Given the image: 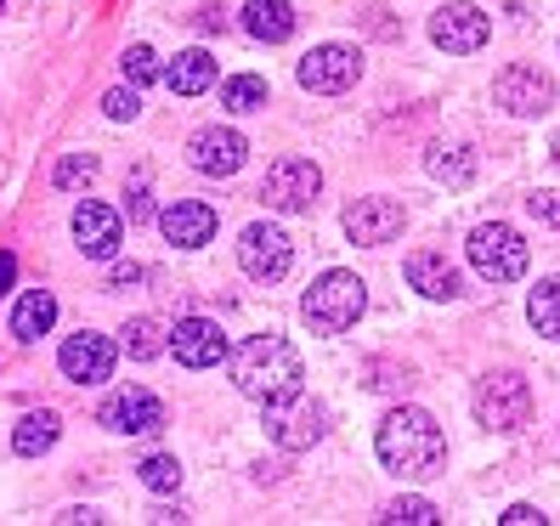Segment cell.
<instances>
[{
    "instance_id": "74e56055",
    "label": "cell",
    "mask_w": 560,
    "mask_h": 526,
    "mask_svg": "<svg viewBox=\"0 0 560 526\" xmlns=\"http://www.w3.org/2000/svg\"><path fill=\"white\" fill-rule=\"evenodd\" d=\"M221 23H226V12H215V7H205V12H199V28H205V35H215Z\"/></svg>"
},
{
    "instance_id": "44dd1931",
    "label": "cell",
    "mask_w": 560,
    "mask_h": 526,
    "mask_svg": "<svg viewBox=\"0 0 560 526\" xmlns=\"http://www.w3.org/2000/svg\"><path fill=\"white\" fill-rule=\"evenodd\" d=\"M51 323H57V301H51V289H28L23 301L12 306V335L23 346H35L40 335H51Z\"/></svg>"
},
{
    "instance_id": "e575fe53",
    "label": "cell",
    "mask_w": 560,
    "mask_h": 526,
    "mask_svg": "<svg viewBox=\"0 0 560 526\" xmlns=\"http://www.w3.org/2000/svg\"><path fill=\"white\" fill-rule=\"evenodd\" d=\"M125 210H130V221H148V187H130L125 192Z\"/></svg>"
},
{
    "instance_id": "f35d334b",
    "label": "cell",
    "mask_w": 560,
    "mask_h": 526,
    "mask_svg": "<svg viewBox=\"0 0 560 526\" xmlns=\"http://www.w3.org/2000/svg\"><path fill=\"white\" fill-rule=\"evenodd\" d=\"M57 521H62V526H74V521H103V515H96V510H62Z\"/></svg>"
},
{
    "instance_id": "5b68a950",
    "label": "cell",
    "mask_w": 560,
    "mask_h": 526,
    "mask_svg": "<svg viewBox=\"0 0 560 526\" xmlns=\"http://www.w3.org/2000/svg\"><path fill=\"white\" fill-rule=\"evenodd\" d=\"M526 413H533V390L521 374H487L476 390V419L487 431H521Z\"/></svg>"
},
{
    "instance_id": "3957f363",
    "label": "cell",
    "mask_w": 560,
    "mask_h": 526,
    "mask_svg": "<svg viewBox=\"0 0 560 526\" xmlns=\"http://www.w3.org/2000/svg\"><path fill=\"white\" fill-rule=\"evenodd\" d=\"M362 306H369V283H362L357 272H323L312 289H306V323L317 328V335H346V328L362 317Z\"/></svg>"
},
{
    "instance_id": "603a6c76",
    "label": "cell",
    "mask_w": 560,
    "mask_h": 526,
    "mask_svg": "<svg viewBox=\"0 0 560 526\" xmlns=\"http://www.w3.org/2000/svg\"><path fill=\"white\" fill-rule=\"evenodd\" d=\"M526 317L544 340H560V278H544L533 294H526Z\"/></svg>"
},
{
    "instance_id": "7a4b0ae2",
    "label": "cell",
    "mask_w": 560,
    "mask_h": 526,
    "mask_svg": "<svg viewBox=\"0 0 560 526\" xmlns=\"http://www.w3.org/2000/svg\"><path fill=\"white\" fill-rule=\"evenodd\" d=\"M301 379H306V363H301V351H294L283 335H255L233 356V385L260 408L294 402L301 397Z\"/></svg>"
},
{
    "instance_id": "9a60e30c",
    "label": "cell",
    "mask_w": 560,
    "mask_h": 526,
    "mask_svg": "<svg viewBox=\"0 0 560 526\" xmlns=\"http://www.w3.org/2000/svg\"><path fill=\"white\" fill-rule=\"evenodd\" d=\"M171 351H176V363H187V369H215L226 356V335H221V323H210V317H182L176 335H171Z\"/></svg>"
},
{
    "instance_id": "52a82bcc",
    "label": "cell",
    "mask_w": 560,
    "mask_h": 526,
    "mask_svg": "<svg viewBox=\"0 0 560 526\" xmlns=\"http://www.w3.org/2000/svg\"><path fill=\"white\" fill-rule=\"evenodd\" d=\"M289 238L278 233L272 221H255V226H244V238H238V267L255 278V283H278L283 272H289Z\"/></svg>"
},
{
    "instance_id": "d6a6232c",
    "label": "cell",
    "mask_w": 560,
    "mask_h": 526,
    "mask_svg": "<svg viewBox=\"0 0 560 526\" xmlns=\"http://www.w3.org/2000/svg\"><path fill=\"white\" fill-rule=\"evenodd\" d=\"M526 210H533L538 221H549V226H560V192H533V199H526Z\"/></svg>"
},
{
    "instance_id": "7402d4cb",
    "label": "cell",
    "mask_w": 560,
    "mask_h": 526,
    "mask_svg": "<svg viewBox=\"0 0 560 526\" xmlns=\"http://www.w3.org/2000/svg\"><path fill=\"white\" fill-rule=\"evenodd\" d=\"M164 85H171L176 96H199V91H210V85H215V57L199 51V46L182 51L171 69H164Z\"/></svg>"
},
{
    "instance_id": "ffe728a7",
    "label": "cell",
    "mask_w": 560,
    "mask_h": 526,
    "mask_svg": "<svg viewBox=\"0 0 560 526\" xmlns=\"http://www.w3.org/2000/svg\"><path fill=\"white\" fill-rule=\"evenodd\" d=\"M244 28H249V40L283 46L294 35V7L289 0H244Z\"/></svg>"
},
{
    "instance_id": "2e32d148",
    "label": "cell",
    "mask_w": 560,
    "mask_h": 526,
    "mask_svg": "<svg viewBox=\"0 0 560 526\" xmlns=\"http://www.w3.org/2000/svg\"><path fill=\"white\" fill-rule=\"evenodd\" d=\"M114 340L108 335H74L69 346H62V356H57V363H62V374H69L74 385H103L108 374H114Z\"/></svg>"
},
{
    "instance_id": "277c9868",
    "label": "cell",
    "mask_w": 560,
    "mask_h": 526,
    "mask_svg": "<svg viewBox=\"0 0 560 526\" xmlns=\"http://www.w3.org/2000/svg\"><path fill=\"white\" fill-rule=\"evenodd\" d=\"M470 267L487 278V283H515L526 272V238L504 221H487L470 233Z\"/></svg>"
},
{
    "instance_id": "1f68e13d",
    "label": "cell",
    "mask_w": 560,
    "mask_h": 526,
    "mask_svg": "<svg viewBox=\"0 0 560 526\" xmlns=\"http://www.w3.org/2000/svg\"><path fill=\"white\" fill-rule=\"evenodd\" d=\"M103 108H108V119H137V114H142L137 91H108V96H103Z\"/></svg>"
},
{
    "instance_id": "8d00e7d4",
    "label": "cell",
    "mask_w": 560,
    "mask_h": 526,
    "mask_svg": "<svg viewBox=\"0 0 560 526\" xmlns=\"http://www.w3.org/2000/svg\"><path fill=\"white\" fill-rule=\"evenodd\" d=\"M142 278H148L142 267H119V272H114V289H130V283H142Z\"/></svg>"
},
{
    "instance_id": "d4e9b609",
    "label": "cell",
    "mask_w": 560,
    "mask_h": 526,
    "mask_svg": "<svg viewBox=\"0 0 560 526\" xmlns=\"http://www.w3.org/2000/svg\"><path fill=\"white\" fill-rule=\"evenodd\" d=\"M424 171H431L436 182L465 187V182L476 176V159H470V148H447V142H436V148H431V159H424Z\"/></svg>"
},
{
    "instance_id": "4dcf8cb0",
    "label": "cell",
    "mask_w": 560,
    "mask_h": 526,
    "mask_svg": "<svg viewBox=\"0 0 560 526\" xmlns=\"http://www.w3.org/2000/svg\"><path fill=\"white\" fill-rule=\"evenodd\" d=\"M91 176H96V159H91V153H74V159L57 164L51 182H57V187H80V182H91Z\"/></svg>"
},
{
    "instance_id": "8fae6325",
    "label": "cell",
    "mask_w": 560,
    "mask_h": 526,
    "mask_svg": "<svg viewBox=\"0 0 560 526\" xmlns=\"http://www.w3.org/2000/svg\"><path fill=\"white\" fill-rule=\"evenodd\" d=\"M267 431H272L278 447L301 453V447L323 442V431H328V408H323V402H301V397H294V408H289V402H272V408H267Z\"/></svg>"
},
{
    "instance_id": "cb8c5ba5",
    "label": "cell",
    "mask_w": 560,
    "mask_h": 526,
    "mask_svg": "<svg viewBox=\"0 0 560 526\" xmlns=\"http://www.w3.org/2000/svg\"><path fill=\"white\" fill-rule=\"evenodd\" d=\"M51 442H57V413H46V408H40V413H23V419H18V431H12V447H18L23 458L46 453Z\"/></svg>"
},
{
    "instance_id": "83f0119b",
    "label": "cell",
    "mask_w": 560,
    "mask_h": 526,
    "mask_svg": "<svg viewBox=\"0 0 560 526\" xmlns=\"http://www.w3.org/2000/svg\"><path fill=\"white\" fill-rule=\"evenodd\" d=\"M380 521H390V526H436L442 510H436L431 499H397V504H385Z\"/></svg>"
},
{
    "instance_id": "30bf717a",
    "label": "cell",
    "mask_w": 560,
    "mask_h": 526,
    "mask_svg": "<svg viewBox=\"0 0 560 526\" xmlns=\"http://www.w3.org/2000/svg\"><path fill=\"white\" fill-rule=\"evenodd\" d=\"M96 419H103L108 431H119V436H153L159 424H164V402L153 397V390L130 385V390H114Z\"/></svg>"
},
{
    "instance_id": "836d02e7",
    "label": "cell",
    "mask_w": 560,
    "mask_h": 526,
    "mask_svg": "<svg viewBox=\"0 0 560 526\" xmlns=\"http://www.w3.org/2000/svg\"><path fill=\"white\" fill-rule=\"evenodd\" d=\"M499 521H504V526H544V515H538L533 504H515V510H504Z\"/></svg>"
},
{
    "instance_id": "4316f807",
    "label": "cell",
    "mask_w": 560,
    "mask_h": 526,
    "mask_svg": "<svg viewBox=\"0 0 560 526\" xmlns=\"http://www.w3.org/2000/svg\"><path fill=\"white\" fill-rule=\"evenodd\" d=\"M125 351L137 356V363H148V356L164 351V328L153 317H137V323H125Z\"/></svg>"
},
{
    "instance_id": "e0dca14e",
    "label": "cell",
    "mask_w": 560,
    "mask_h": 526,
    "mask_svg": "<svg viewBox=\"0 0 560 526\" xmlns=\"http://www.w3.org/2000/svg\"><path fill=\"white\" fill-rule=\"evenodd\" d=\"M159 226H164V238H171L176 249H205L215 238V210L205 199H176V204H164Z\"/></svg>"
},
{
    "instance_id": "484cf974",
    "label": "cell",
    "mask_w": 560,
    "mask_h": 526,
    "mask_svg": "<svg viewBox=\"0 0 560 526\" xmlns=\"http://www.w3.org/2000/svg\"><path fill=\"white\" fill-rule=\"evenodd\" d=\"M221 108H233V114L267 108V80H260V74H233V80L221 85Z\"/></svg>"
},
{
    "instance_id": "9c48e42d",
    "label": "cell",
    "mask_w": 560,
    "mask_h": 526,
    "mask_svg": "<svg viewBox=\"0 0 560 526\" xmlns=\"http://www.w3.org/2000/svg\"><path fill=\"white\" fill-rule=\"evenodd\" d=\"M487 35H492V17H487L481 7H465V0H453V7H442V12L431 17V40H436L442 51H453V57L481 51Z\"/></svg>"
},
{
    "instance_id": "6da1fadb",
    "label": "cell",
    "mask_w": 560,
    "mask_h": 526,
    "mask_svg": "<svg viewBox=\"0 0 560 526\" xmlns=\"http://www.w3.org/2000/svg\"><path fill=\"white\" fill-rule=\"evenodd\" d=\"M374 453L390 476L402 481H424V476H442L447 465V442H442V424L424 413V408H390L380 419V436Z\"/></svg>"
},
{
    "instance_id": "f546056e",
    "label": "cell",
    "mask_w": 560,
    "mask_h": 526,
    "mask_svg": "<svg viewBox=\"0 0 560 526\" xmlns=\"http://www.w3.org/2000/svg\"><path fill=\"white\" fill-rule=\"evenodd\" d=\"M119 69H125L130 85H148V80L164 74V69H159V57H153V46H130V51L119 57Z\"/></svg>"
},
{
    "instance_id": "f1b7e54d",
    "label": "cell",
    "mask_w": 560,
    "mask_h": 526,
    "mask_svg": "<svg viewBox=\"0 0 560 526\" xmlns=\"http://www.w3.org/2000/svg\"><path fill=\"white\" fill-rule=\"evenodd\" d=\"M137 476H142V487H153V492H176V487H182V465H176L171 453H153V458H142Z\"/></svg>"
},
{
    "instance_id": "ab89813d",
    "label": "cell",
    "mask_w": 560,
    "mask_h": 526,
    "mask_svg": "<svg viewBox=\"0 0 560 526\" xmlns=\"http://www.w3.org/2000/svg\"><path fill=\"white\" fill-rule=\"evenodd\" d=\"M555 164H560V137H555Z\"/></svg>"
},
{
    "instance_id": "ac0fdd59",
    "label": "cell",
    "mask_w": 560,
    "mask_h": 526,
    "mask_svg": "<svg viewBox=\"0 0 560 526\" xmlns=\"http://www.w3.org/2000/svg\"><path fill=\"white\" fill-rule=\"evenodd\" d=\"M74 238H80V249H85L91 260H114V255H119V238H125L119 210L85 199V204L74 210Z\"/></svg>"
},
{
    "instance_id": "5bb4252c",
    "label": "cell",
    "mask_w": 560,
    "mask_h": 526,
    "mask_svg": "<svg viewBox=\"0 0 560 526\" xmlns=\"http://www.w3.org/2000/svg\"><path fill=\"white\" fill-rule=\"evenodd\" d=\"M492 96H499V108H510V114H544L555 103V85H549V74L515 62V69H504L492 80Z\"/></svg>"
},
{
    "instance_id": "ba28073f",
    "label": "cell",
    "mask_w": 560,
    "mask_h": 526,
    "mask_svg": "<svg viewBox=\"0 0 560 526\" xmlns=\"http://www.w3.org/2000/svg\"><path fill=\"white\" fill-rule=\"evenodd\" d=\"M357 74H362V57H357L351 46H312V51L301 57V85L317 91V96H340V91H351Z\"/></svg>"
},
{
    "instance_id": "8992f818",
    "label": "cell",
    "mask_w": 560,
    "mask_h": 526,
    "mask_svg": "<svg viewBox=\"0 0 560 526\" xmlns=\"http://www.w3.org/2000/svg\"><path fill=\"white\" fill-rule=\"evenodd\" d=\"M323 187V171L312 159H278L267 182H260V199H267V210H312Z\"/></svg>"
},
{
    "instance_id": "4fadbf2b",
    "label": "cell",
    "mask_w": 560,
    "mask_h": 526,
    "mask_svg": "<svg viewBox=\"0 0 560 526\" xmlns=\"http://www.w3.org/2000/svg\"><path fill=\"white\" fill-rule=\"evenodd\" d=\"M244 153H249V142L238 137V130H226V125H205L199 137L187 142L192 171H205V176H233L244 164Z\"/></svg>"
},
{
    "instance_id": "d590c367",
    "label": "cell",
    "mask_w": 560,
    "mask_h": 526,
    "mask_svg": "<svg viewBox=\"0 0 560 526\" xmlns=\"http://www.w3.org/2000/svg\"><path fill=\"white\" fill-rule=\"evenodd\" d=\"M12 278H18V255H0V294L12 289Z\"/></svg>"
},
{
    "instance_id": "7c38bea8",
    "label": "cell",
    "mask_w": 560,
    "mask_h": 526,
    "mask_svg": "<svg viewBox=\"0 0 560 526\" xmlns=\"http://www.w3.org/2000/svg\"><path fill=\"white\" fill-rule=\"evenodd\" d=\"M346 238L351 244H369V249H380V244H390L402 233V204L397 199H357V204H346Z\"/></svg>"
},
{
    "instance_id": "d6986e66",
    "label": "cell",
    "mask_w": 560,
    "mask_h": 526,
    "mask_svg": "<svg viewBox=\"0 0 560 526\" xmlns=\"http://www.w3.org/2000/svg\"><path fill=\"white\" fill-rule=\"evenodd\" d=\"M408 283L424 294V301H453V294H458V272L447 267V255H436V249L408 255Z\"/></svg>"
}]
</instances>
